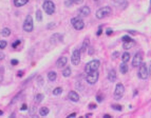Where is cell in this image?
Segmentation results:
<instances>
[{"instance_id":"1","label":"cell","mask_w":151,"mask_h":118,"mask_svg":"<svg viewBox=\"0 0 151 118\" xmlns=\"http://www.w3.org/2000/svg\"><path fill=\"white\" fill-rule=\"evenodd\" d=\"M112 14V9L110 7H105V8H100L97 12H96V17L97 19H103L105 17H108Z\"/></svg>"},{"instance_id":"2","label":"cell","mask_w":151,"mask_h":118,"mask_svg":"<svg viewBox=\"0 0 151 118\" xmlns=\"http://www.w3.org/2000/svg\"><path fill=\"white\" fill-rule=\"evenodd\" d=\"M99 66H100V62H99L98 60H92V61H90V62H88V63L86 65L85 71H86L87 74H88V73H91V72H93V71H96V70L99 68Z\"/></svg>"},{"instance_id":"3","label":"cell","mask_w":151,"mask_h":118,"mask_svg":"<svg viewBox=\"0 0 151 118\" xmlns=\"http://www.w3.org/2000/svg\"><path fill=\"white\" fill-rule=\"evenodd\" d=\"M71 23H72L73 28H74L75 30H77V31L83 30V29L85 28V22H84V20H83L80 17H75V18H73V19L71 20Z\"/></svg>"},{"instance_id":"4","label":"cell","mask_w":151,"mask_h":118,"mask_svg":"<svg viewBox=\"0 0 151 118\" xmlns=\"http://www.w3.org/2000/svg\"><path fill=\"white\" fill-rule=\"evenodd\" d=\"M139 70H138V77L143 80H146L148 78V67L146 66V63H140L139 66Z\"/></svg>"},{"instance_id":"5","label":"cell","mask_w":151,"mask_h":118,"mask_svg":"<svg viewBox=\"0 0 151 118\" xmlns=\"http://www.w3.org/2000/svg\"><path fill=\"white\" fill-rule=\"evenodd\" d=\"M43 10L48 15H52L55 12V4L51 0H46L43 3Z\"/></svg>"},{"instance_id":"6","label":"cell","mask_w":151,"mask_h":118,"mask_svg":"<svg viewBox=\"0 0 151 118\" xmlns=\"http://www.w3.org/2000/svg\"><path fill=\"white\" fill-rule=\"evenodd\" d=\"M98 76H99V74H98V72H97V70H96V71H93V72H91V73H88V74H87V77H86V80H87L88 83L94 84V83L98 80Z\"/></svg>"},{"instance_id":"7","label":"cell","mask_w":151,"mask_h":118,"mask_svg":"<svg viewBox=\"0 0 151 118\" xmlns=\"http://www.w3.org/2000/svg\"><path fill=\"white\" fill-rule=\"evenodd\" d=\"M124 93H125V87L122 83H117L115 87V91H114V98L116 100L120 99L124 96Z\"/></svg>"},{"instance_id":"8","label":"cell","mask_w":151,"mask_h":118,"mask_svg":"<svg viewBox=\"0 0 151 118\" xmlns=\"http://www.w3.org/2000/svg\"><path fill=\"white\" fill-rule=\"evenodd\" d=\"M71 61L74 66H78L80 62V50H74L72 57H71Z\"/></svg>"},{"instance_id":"9","label":"cell","mask_w":151,"mask_h":118,"mask_svg":"<svg viewBox=\"0 0 151 118\" xmlns=\"http://www.w3.org/2000/svg\"><path fill=\"white\" fill-rule=\"evenodd\" d=\"M33 20H32V17L31 16H28L23 22V30L26 32H32L33 31Z\"/></svg>"},{"instance_id":"10","label":"cell","mask_w":151,"mask_h":118,"mask_svg":"<svg viewBox=\"0 0 151 118\" xmlns=\"http://www.w3.org/2000/svg\"><path fill=\"white\" fill-rule=\"evenodd\" d=\"M142 60H143V55L142 53H136L134 55V58H133V60H132V66L133 67H138L140 63H142Z\"/></svg>"},{"instance_id":"11","label":"cell","mask_w":151,"mask_h":118,"mask_svg":"<svg viewBox=\"0 0 151 118\" xmlns=\"http://www.w3.org/2000/svg\"><path fill=\"white\" fill-rule=\"evenodd\" d=\"M69 99L71 100V101H73V102H77V101H79V96H78V94L76 93V92H74V91H71L70 93H69Z\"/></svg>"},{"instance_id":"12","label":"cell","mask_w":151,"mask_h":118,"mask_svg":"<svg viewBox=\"0 0 151 118\" xmlns=\"http://www.w3.org/2000/svg\"><path fill=\"white\" fill-rule=\"evenodd\" d=\"M67 62H68V58L67 57H60L57 60V62H56V67L57 68H62V67H64L67 65Z\"/></svg>"},{"instance_id":"13","label":"cell","mask_w":151,"mask_h":118,"mask_svg":"<svg viewBox=\"0 0 151 118\" xmlns=\"http://www.w3.org/2000/svg\"><path fill=\"white\" fill-rule=\"evenodd\" d=\"M90 13H91V11H90V9L88 7H83L79 10V15L82 17H87V16L90 15Z\"/></svg>"},{"instance_id":"14","label":"cell","mask_w":151,"mask_h":118,"mask_svg":"<svg viewBox=\"0 0 151 118\" xmlns=\"http://www.w3.org/2000/svg\"><path fill=\"white\" fill-rule=\"evenodd\" d=\"M51 42L52 43H57V42H60V41H62V36L60 35V34H58V33H56V34H54L52 37H51Z\"/></svg>"},{"instance_id":"15","label":"cell","mask_w":151,"mask_h":118,"mask_svg":"<svg viewBox=\"0 0 151 118\" xmlns=\"http://www.w3.org/2000/svg\"><path fill=\"white\" fill-rule=\"evenodd\" d=\"M108 79L111 82H114L116 80V72H115L114 69H112V70L109 71V73H108Z\"/></svg>"},{"instance_id":"16","label":"cell","mask_w":151,"mask_h":118,"mask_svg":"<svg viewBox=\"0 0 151 118\" xmlns=\"http://www.w3.org/2000/svg\"><path fill=\"white\" fill-rule=\"evenodd\" d=\"M134 44H135L134 40L126 41V42H124V43H123V49H124V50H129V49H131V47H132Z\"/></svg>"},{"instance_id":"17","label":"cell","mask_w":151,"mask_h":118,"mask_svg":"<svg viewBox=\"0 0 151 118\" xmlns=\"http://www.w3.org/2000/svg\"><path fill=\"white\" fill-rule=\"evenodd\" d=\"M119 71H120V73H122V74H126V73L128 72V66L126 65V62H123V63L120 65V67H119Z\"/></svg>"},{"instance_id":"18","label":"cell","mask_w":151,"mask_h":118,"mask_svg":"<svg viewBox=\"0 0 151 118\" xmlns=\"http://www.w3.org/2000/svg\"><path fill=\"white\" fill-rule=\"evenodd\" d=\"M56 77H57V75H56V73H55L54 71L49 72V74H48V78H49V80H50V81H55V80H56Z\"/></svg>"},{"instance_id":"19","label":"cell","mask_w":151,"mask_h":118,"mask_svg":"<svg viewBox=\"0 0 151 118\" xmlns=\"http://www.w3.org/2000/svg\"><path fill=\"white\" fill-rule=\"evenodd\" d=\"M28 1H29V0H14V4H15L16 7H22V6H24Z\"/></svg>"},{"instance_id":"20","label":"cell","mask_w":151,"mask_h":118,"mask_svg":"<svg viewBox=\"0 0 151 118\" xmlns=\"http://www.w3.org/2000/svg\"><path fill=\"white\" fill-rule=\"evenodd\" d=\"M48 114H49V109L48 108H46V106L40 108V110H39V115L40 116H47Z\"/></svg>"},{"instance_id":"21","label":"cell","mask_w":151,"mask_h":118,"mask_svg":"<svg viewBox=\"0 0 151 118\" xmlns=\"http://www.w3.org/2000/svg\"><path fill=\"white\" fill-rule=\"evenodd\" d=\"M129 58H130V54H129L128 52H126V53H124V54L122 55V61H123V62H127V61L129 60Z\"/></svg>"},{"instance_id":"22","label":"cell","mask_w":151,"mask_h":118,"mask_svg":"<svg viewBox=\"0 0 151 118\" xmlns=\"http://www.w3.org/2000/svg\"><path fill=\"white\" fill-rule=\"evenodd\" d=\"M71 73H72V71H71V69H70L69 67H67V68L62 71V75H63L64 77H69V76L71 75Z\"/></svg>"},{"instance_id":"23","label":"cell","mask_w":151,"mask_h":118,"mask_svg":"<svg viewBox=\"0 0 151 118\" xmlns=\"http://www.w3.org/2000/svg\"><path fill=\"white\" fill-rule=\"evenodd\" d=\"M42 100H43V95H42V94H38V95L35 96V102H36V103H39V102H41Z\"/></svg>"},{"instance_id":"24","label":"cell","mask_w":151,"mask_h":118,"mask_svg":"<svg viewBox=\"0 0 151 118\" xmlns=\"http://www.w3.org/2000/svg\"><path fill=\"white\" fill-rule=\"evenodd\" d=\"M1 34H2V36H4V37H8V36H10V34H11V31H10V29L6 28V29H3V30H2Z\"/></svg>"},{"instance_id":"25","label":"cell","mask_w":151,"mask_h":118,"mask_svg":"<svg viewBox=\"0 0 151 118\" xmlns=\"http://www.w3.org/2000/svg\"><path fill=\"white\" fill-rule=\"evenodd\" d=\"M88 45H89V41H88V39H86L85 41H84V44H83V46H82V52H86L87 51V49H88Z\"/></svg>"},{"instance_id":"26","label":"cell","mask_w":151,"mask_h":118,"mask_svg":"<svg viewBox=\"0 0 151 118\" xmlns=\"http://www.w3.org/2000/svg\"><path fill=\"white\" fill-rule=\"evenodd\" d=\"M36 20H37V21H41V20H42L41 11H39V10H37V11H36Z\"/></svg>"},{"instance_id":"27","label":"cell","mask_w":151,"mask_h":118,"mask_svg":"<svg viewBox=\"0 0 151 118\" xmlns=\"http://www.w3.org/2000/svg\"><path fill=\"white\" fill-rule=\"evenodd\" d=\"M61 93H62V89L61 88H56V89L53 90V95H55V96H57V95H59Z\"/></svg>"},{"instance_id":"28","label":"cell","mask_w":151,"mask_h":118,"mask_svg":"<svg viewBox=\"0 0 151 118\" xmlns=\"http://www.w3.org/2000/svg\"><path fill=\"white\" fill-rule=\"evenodd\" d=\"M111 108H112V109H114L115 111H122V109H123V106H122V105H119V104H114V103L111 105Z\"/></svg>"},{"instance_id":"29","label":"cell","mask_w":151,"mask_h":118,"mask_svg":"<svg viewBox=\"0 0 151 118\" xmlns=\"http://www.w3.org/2000/svg\"><path fill=\"white\" fill-rule=\"evenodd\" d=\"M7 45H8V43H7V41H6V40H1V41H0V50L6 49V47H7Z\"/></svg>"},{"instance_id":"30","label":"cell","mask_w":151,"mask_h":118,"mask_svg":"<svg viewBox=\"0 0 151 118\" xmlns=\"http://www.w3.org/2000/svg\"><path fill=\"white\" fill-rule=\"evenodd\" d=\"M122 40H123V42H126V41H130V40H132L129 36H124L123 38H122Z\"/></svg>"},{"instance_id":"31","label":"cell","mask_w":151,"mask_h":118,"mask_svg":"<svg viewBox=\"0 0 151 118\" xmlns=\"http://www.w3.org/2000/svg\"><path fill=\"white\" fill-rule=\"evenodd\" d=\"M71 1L74 3V4H80L84 0H71Z\"/></svg>"},{"instance_id":"32","label":"cell","mask_w":151,"mask_h":118,"mask_svg":"<svg viewBox=\"0 0 151 118\" xmlns=\"http://www.w3.org/2000/svg\"><path fill=\"white\" fill-rule=\"evenodd\" d=\"M18 44H20V40H16V41H15V42L12 44V46L15 49V47H17V45H18Z\"/></svg>"},{"instance_id":"33","label":"cell","mask_w":151,"mask_h":118,"mask_svg":"<svg viewBox=\"0 0 151 118\" xmlns=\"http://www.w3.org/2000/svg\"><path fill=\"white\" fill-rule=\"evenodd\" d=\"M72 4H73V2L71 1V0H67V1H66V6L67 7H71Z\"/></svg>"},{"instance_id":"34","label":"cell","mask_w":151,"mask_h":118,"mask_svg":"<svg viewBox=\"0 0 151 118\" xmlns=\"http://www.w3.org/2000/svg\"><path fill=\"white\" fill-rule=\"evenodd\" d=\"M11 63H12L13 66H16V65H18V60H16V59H13V60L11 61Z\"/></svg>"},{"instance_id":"35","label":"cell","mask_w":151,"mask_h":118,"mask_svg":"<svg viewBox=\"0 0 151 118\" xmlns=\"http://www.w3.org/2000/svg\"><path fill=\"white\" fill-rule=\"evenodd\" d=\"M35 111H36V109H35V108H32V110H31V112H30V115L33 116V115L35 114Z\"/></svg>"},{"instance_id":"36","label":"cell","mask_w":151,"mask_h":118,"mask_svg":"<svg viewBox=\"0 0 151 118\" xmlns=\"http://www.w3.org/2000/svg\"><path fill=\"white\" fill-rule=\"evenodd\" d=\"M54 26H55V24H54V23H49V25H48V29H49V30H51V29H53Z\"/></svg>"},{"instance_id":"37","label":"cell","mask_w":151,"mask_h":118,"mask_svg":"<svg viewBox=\"0 0 151 118\" xmlns=\"http://www.w3.org/2000/svg\"><path fill=\"white\" fill-rule=\"evenodd\" d=\"M89 108H90L91 110H94V109H96V104H93V103H91V104L89 105Z\"/></svg>"},{"instance_id":"38","label":"cell","mask_w":151,"mask_h":118,"mask_svg":"<svg viewBox=\"0 0 151 118\" xmlns=\"http://www.w3.org/2000/svg\"><path fill=\"white\" fill-rule=\"evenodd\" d=\"M112 33H113V31H112L111 29H108V30H107V35H109V36H110Z\"/></svg>"},{"instance_id":"39","label":"cell","mask_w":151,"mask_h":118,"mask_svg":"<svg viewBox=\"0 0 151 118\" xmlns=\"http://www.w3.org/2000/svg\"><path fill=\"white\" fill-rule=\"evenodd\" d=\"M2 59H4V54L2 52H0V60H2Z\"/></svg>"},{"instance_id":"40","label":"cell","mask_w":151,"mask_h":118,"mask_svg":"<svg viewBox=\"0 0 151 118\" xmlns=\"http://www.w3.org/2000/svg\"><path fill=\"white\" fill-rule=\"evenodd\" d=\"M17 76H18V77H22V76H23V72H22V71L18 72V73H17Z\"/></svg>"},{"instance_id":"41","label":"cell","mask_w":151,"mask_h":118,"mask_svg":"<svg viewBox=\"0 0 151 118\" xmlns=\"http://www.w3.org/2000/svg\"><path fill=\"white\" fill-rule=\"evenodd\" d=\"M97 101H98V102H102V101H103V98H102L100 95H97Z\"/></svg>"},{"instance_id":"42","label":"cell","mask_w":151,"mask_h":118,"mask_svg":"<svg viewBox=\"0 0 151 118\" xmlns=\"http://www.w3.org/2000/svg\"><path fill=\"white\" fill-rule=\"evenodd\" d=\"M27 110V104L24 103V104H22V106H21V111H26Z\"/></svg>"},{"instance_id":"43","label":"cell","mask_w":151,"mask_h":118,"mask_svg":"<svg viewBox=\"0 0 151 118\" xmlns=\"http://www.w3.org/2000/svg\"><path fill=\"white\" fill-rule=\"evenodd\" d=\"M75 116H76V114H75V113H73V114H71V115H69L68 117H75Z\"/></svg>"},{"instance_id":"44","label":"cell","mask_w":151,"mask_h":118,"mask_svg":"<svg viewBox=\"0 0 151 118\" xmlns=\"http://www.w3.org/2000/svg\"><path fill=\"white\" fill-rule=\"evenodd\" d=\"M100 34H102V29H99V30H98V32H97V36H99Z\"/></svg>"},{"instance_id":"45","label":"cell","mask_w":151,"mask_h":118,"mask_svg":"<svg viewBox=\"0 0 151 118\" xmlns=\"http://www.w3.org/2000/svg\"><path fill=\"white\" fill-rule=\"evenodd\" d=\"M117 55H118V53H114V54L112 55V58H115V57H116Z\"/></svg>"},{"instance_id":"46","label":"cell","mask_w":151,"mask_h":118,"mask_svg":"<svg viewBox=\"0 0 151 118\" xmlns=\"http://www.w3.org/2000/svg\"><path fill=\"white\" fill-rule=\"evenodd\" d=\"M89 54H90V55H91V54H93V49H92V47L90 49V51H89Z\"/></svg>"},{"instance_id":"47","label":"cell","mask_w":151,"mask_h":118,"mask_svg":"<svg viewBox=\"0 0 151 118\" xmlns=\"http://www.w3.org/2000/svg\"><path fill=\"white\" fill-rule=\"evenodd\" d=\"M104 117H105V118H110V117H111V116H110V115H108V114H107V115H105V116H104Z\"/></svg>"},{"instance_id":"48","label":"cell","mask_w":151,"mask_h":118,"mask_svg":"<svg viewBox=\"0 0 151 118\" xmlns=\"http://www.w3.org/2000/svg\"><path fill=\"white\" fill-rule=\"evenodd\" d=\"M149 75H151V65H150V72H149Z\"/></svg>"},{"instance_id":"49","label":"cell","mask_w":151,"mask_h":118,"mask_svg":"<svg viewBox=\"0 0 151 118\" xmlns=\"http://www.w3.org/2000/svg\"><path fill=\"white\" fill-rule=\"evenodd\" d=\"M2 114H3V112H2V111H0V115H2Z\"/></svg>"}]
</instances>
